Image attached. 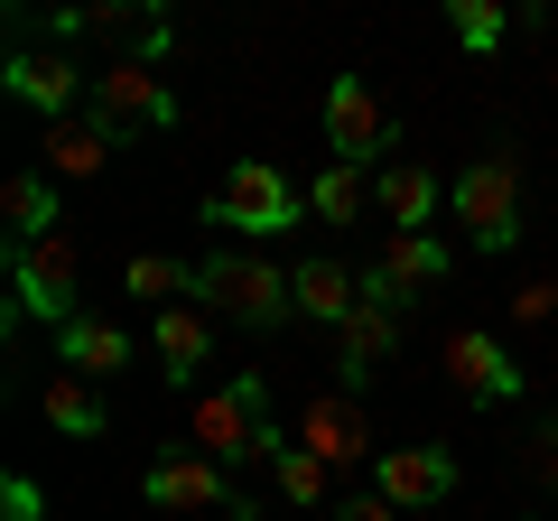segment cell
<instances>
[{
  "label": "cell",
  "instance_id": "obj_1",
  "mask_svg": "<svg viewBox=\"0 0 558 521\" xmlns=\"http://www.w3.org/2000/svg\"><path fill=\"white\" fill-rule=\"evenodd\" d=\"M186 428H196V457L215 465H242V457H279V420H270V381L260 373H223L205 381L196 401H186Z\"/></svg>",
  "mask_w": 558,
  "mask_h": 521
},
{
  "label": "cell",
  "instance_id": "obj_2",
  "mask_svg": "<svg viewBox=\"0 0 558 521\" xmlns=\"http://www.w3.org/2000/svg\"><path fill=\"white\" fill-rule=\"evenodd\" d=\"M186 299H205V317H233V326L299 317V280H289L279 260H260V252H205L196 280H186Z\"/></svg>",
  "mask_w": 558,
  "mask_h": 521
},
{
  "label": "cell",
  "instance_id": "obj_3",
  "mask_svg": "<svg viewBox=\"0 0 558 521\" xmlns=\"http://www.w3.org/2000/svg\"><path fill=\"white\" fill-rule=\"evenodd\" d=\"M299 215H307V196L279 178L270 159H233V168H223V186H215V205H205V223H223V233H242V242L289 233Z\"/></svg>",
  "mask_w": 558,
  "mask_h": 521
},
{
  "label": "cell",
  "instance_id": "obj_4",
  "mask_svg": "<svg viewBox=\"0 0 558 521\" xmlns=\"http://www.w3.org/2000/svg\"><path fill=\"white\" fill-rule=\"evenodd\" d=\"M94 121L102 131H178V84L149 57H112L94 65Z\"/></svg>",
  "mask_w": 558,
  "mask_h": 521
},
{
  "label": "cell",
  "instance_id": "obj_5",
  "mask_svg": "<svg viewBox=\"0 0 558 521\" xmlns=\"http://www.w3.org/2000/svg\"><path fill=\"white\" fill-rule=\"evenodd\" d=\"M447 205H457V223H465L475 252L502 260L521 242V178H512V159H475L457 186H447Z\"/></svg>",
  "mask_w": 558,
  "mask_h": 521
},
{
  "label": "cell",
  "instance_id": "obj_6",
  "mask_svg": "<svg viewBox=\"0 0 558 521\" xmlns=\"http://www.w3.org/2000/svg\"><path fill=\"white\" fill-rule=\"evenodd\" d=\"M10 307L20 317H47V326H75V242H28V252H10Z\"/></svg>",
  "mask_w": 558,
  "mask_h": 521
},
{
  "label": "cell",
  "instance_id": "obj_7",
  "mask_svg": "<svg viewBox=\"0 0 558 521\" xmlns=\"http://www.w3.org/2000/svg\"><path fill=\"white\" fill-rule=\"evenodd\" d=\"M0 84H10V102H28L47 131H57V121H75V102L94 94V75H84V65H65V47H10Z\"/></svg>",
  "mask_w": 558,
  "mask_h": 521
},
{
  "label": "cell",
  "instance_id": "obj_8",
  "mask_svg": "<svg viewBox=\"0 0 558 521\" xmlns=\"http://www.w3.org/2000/svg\"><path fill=\"white\" fill-rule=\"evenodd\" d=\"M438 363H447V381H457L475 410H502V401H521V363H512V344L494 336V326H457V336L438 344Z\"/></svg>",
  "mask_w": 558,
  "mask_h": 521
},
{
  "label": "cell",
  "instance_id": "obj_9",
  "mask_svg": "<svg viewBox=\"0 0 558 521\" xmlns=\"http://www.w3.org/2000/svg\"><path fill=\"white\" fill-rule=\"evenodd\" d=\"M140 502H149V512H252V502H233L223 465H215V457H196V447H178V457H149V475H140Z\"/></svg>",
  "mask_w": 558,
  "mask_h": 521
},
{
  "label": "cell",
  "instance_id": "obj_10",
  "mask_svg": "<svg viewBox=\"0 0 558 521\" xmlns=\"http://www.w3.org/2000/svg\"><path fill=\"white\" fill-rule=\"evenodd\" d=\"M457 270V252H447L438 233H381V260L363 270V299H391V307H410V299H428V289Z\"/></svg>",
  "mask_w": 558,
  "mask_h": 521
},
{
  "label": "cell",
  "instance_id": "obj_11",
  "mask_svg": "<svg viewBox=\"0 0 558 521\" xmlns=\"http://www.w3.org/2000/svg\"><path fill=\"white\" fill-rule=\"evenodd\" d=\"M326 149H336V168H373L381 149H391V112L373 102V84H363V75L326 84Z\"/></svg>",
  "mask_w": 558,
  "mask_h": 521
},
{
  "label": "cell",
  "instance_id": "obj_12",
  "mask_svg": "<svg viewBox=\"0 0 558 521\" xmlns=\"http://www.w3.org/2000/svg\"><path fill=\"white\" fill-rule=\"evenodd\" d=\"M289 438H299L307 457L326 465V475H336V465L381 457V447H373V420H363V401H354V391H317V401L299 410V428H289Z\"/></svg>",
  "mask_w": 558,
  "mask_h": 521
},
{
  "label": "cell",
  "instance_id": "obj_13",
  "mask_svg": "<svg viewBox=\"0 0 558 521\" xmlns=\"http://www.w3.org/2000/svg\"><path fill=\"white\" fill-rule=\"evenodd\" d=\"M400 336H410V307H391V299H363L354 317L336 326V373H344V391H363V381H373L381 363L400 354Z\"/></svg>",
  "mask_w": 558,
  "mask_h": 521
},
{
  "label": "cell",
  "instance_id": "obj_14",
  "mask_svg": "<svg viewBox=\"0 0 558 521\" xmlns=\"http://www.w3.org/2000/svg\"><path fill=\"white\" fill-rule=\"evenodd\" d=\"M373 484L400 502V512H428V502L457 494V457H447V447H381V457H373Z\"/></svg>",
  "mask_w": 558,
  "mask_h": 521
},
{
  "label": "cell",
  "instance_id": "obj_15",
  "mask_svg": "<svg viewBox=\"0 0 558 521\" xmlns=\"http://www.w3.org/2000/svg\"><path fill=\"white\" fill-rule=\"evenodd\" d=\"M57 373H84V381L131 373V336H121L112 317H94V307H84L75 326H57Z\"/></svg>",
  "mask_w": 558,
  "mask_h": 521
},
{
  "label": "cell",
  "instance_id": "obj_16",
  "mask_svg": "<svg viewBox=\"0 0 558 521\" xmlns=\"http://www.w3.org/2000/svg\"><path fill=\"white\" fill-rule=\"evenodd\" d=\"M159 373L178 381V391H196L205 381V363H215V317H205V307H159Z\"/></svg>",
  "mask_w": 558,
  "mask_h": 521
},
{
  "label": "cell",
  "instance_id": "obj_17",
  "mask_svg": "<svg viewBox=\"0 0 558 521\" xmlns=\"http://www.w3.org/2000/svg\"><path fill=\"white\" fill-rule=\"evenodd\" d=\"M0 223H10V252H28V242H57V178L47 168H20V178L0 186Z\"/></svg>",
  "mask_w": 558,
  "mask_h": 521
},
{
  "label": "cell",
  "instance_id": "obj_18",
  "mask_svg": "<svg viewBox=\"0 0 558 521\" xmlns=\"http://www.w3.org/2000/svg\"><path fill=\"white\" fill-rule=\"evenodd\" d=\"M438 196H447V186L428 178L418 159H400V168H381V178H373V205L391 215V233H428V215H438Z\"/></svg>",
  "mask_w": 558,
  "mask_h": 521
},
{
  "label": "cell",
  "instance_id": "obj_19",
  "mask_svg": "<svg viewBox=\"0 0 558 521\" xmlns=\"http://www.w3.org/2000/svg\"><path fill=\"white\" fill-rule=\"evenodd\" d=\"M289 280H299V317H317V326H344L363 307V280L344 270V260H299Z\"/></svg>",
  "mask_w": 558,
  "mask_h": 521
},
{
  "label": "cell",
  "instance_id": "obj_20",
  "mask_svg": "<svg viewBox=\"0 0 558 521\" xmlns=\"http://www.w3.org/2000/svg\"><path fill=\"white\" fill-rule=\"evenodd\" d=\"M38 410H47V428H65V438H102V428H112L102 381H84V373H57V381L38 391Z\"/></svg>",
  "mask_w": 558,
  "mask_h": 521
},
{
  "label": "cell",
  "instance_id": "obj_21",
  "mask_svg": "<svg viewBox=\"0 0 558 521\" xmlns=\"http://www.w3.org/2000/svg\"><path fill=\"white\" fill-rule=\"evenodd\" d=\"M112 141H121V131H102L94 112H84V121H57V131H47V178H102Z\"/></svg>",
  "mask_w": 558,
  "mask_h": 521
},
{
  "label": "cell",
  "instance_id": "obj_22",
  "mask_svg": "<svg viewBox=\"0 0 558 521\" xmlns=\"http://www.w3.org/2000/svg\"><path fill=\"white\" fill-rule=\"evenodd\" d=\"M186 280H196V260H168V252H140L131 270H121L131 299H159V307H186Z\"/></svg>",
  "mask_w": 558,
  "mask_h": 521
},
{
  "label": "cell",
  "instance_id": "obj_23",
  "mask_svg": "<svg viewBox=\"0 0 558 521\" xmlns=\"http://www.w3.org/2000/svg\"><path fill=\"white\" fill-rule=\"evenodd\" d=\"M363 205H373L363 168H317V186H307V215H317V223H354Z\"/></svg>",
  "mask_w": 558,
  "mask_h": 521
},
{
  "label": "cell",
  "instance_id": "obj_24",
  "mask_svg": "<svg viewBox=\"0 0 558 521\" xmlns=\"http://www.w3.org/2000/svg\"><path fill=\"white\" fill-rule=\"evenodd\" d=\"M270 475H279V502H299V512H317V502H326V484H336V475H326V465L307 457L299 438H289V447L270 457Z\"/></svg>",
  "mask_w": 558,
  "mask_h": 521
},
{
  "label": "cell",
  "instance_id": "obj_25",
  "mask_svg": "<svg viewBox=\"0 0 558 521\" xmlns=\"http://www.w3.org/2000/svg\"><path fill=\"white\" fill-rule=\"evenodd\" d=\"M447 28H457V47H502V0H447Z\"/></svg>",
  "mask_w": 558,
  "mask_h": 521
},
{
  "label": "cell",
  "instance_id": "obj_26",
  "mask_svg": "<svg viewBox=\"0 0 558 521\" xmlns=\"http://www.w3.org/2000/svg\"><path fill=\"white\" fill-rule=\"evenodd\" d=\"M512 317H521V326H549V317H558V280H521V289H512Z\"/></svg>",
  "mask_w": 558,
  "mask_h": 521
},
{
  "label": "cell",
  "instance_id": "obj_27",
  "mask_svg": "<svg viewBox=\"0 0 558 521\" xmlns=\"http://www.w3.org/2000/svg\"><path fill=\"white\" fill-rule=\"evenodd\" d=\"M336 521H400V502L373 484V494H344V502H336Z\"/></svg>",
  "mask_w": 558,
  "mask_h": 521
},
{
  "label": "cell",
  "instance_id": "obj_28",
  "mask_svg": "<svg viewBox=\"0 0 558 521\" xmlns=\"http://www.w3.org/2000/svg\"><path fill=\"white\" fill-rule=\"evenodd\" d=\"M531 475L558 494V420H539V438H531Z\"/></svg>",
  "mask_w": 558,
  "mask_h": 521
},
{
  "label": "cell",
  "instance_id": "obj_29",
  "mask_svg": "<svg viewBox=\"0 0 558 521\" xmlns=\"http://www.w3.org/2000/svg\"><path fill=\"white\" fill-rule=\"evenodd\" d=\"M0 521H38V484H28V475L0 484Z\"/></svg>",
  "mask_w": 558,
  "mask_h": 521
}]
</instances>
